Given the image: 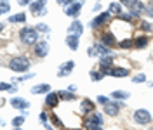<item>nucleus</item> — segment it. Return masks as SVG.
Returning a JSON list of instances; mask_svg holds the SVG:
<instances>
[{"label":"nucleus","instance_id":"nucleus-22","mask_svg":"<svg viewBox=\"0 0 153 130\" xmlns=\"http://www.w3.org/2000/svg\"><path fill=\"white\" fill-rule=\"evenodd\" d=\"M146 44H148V38H146V37H137V38H136V42H134V45L139 47V49L146 47Z\"/></svg>","mask_w":153,"mask_h":130},{"label":"nucleus","instance_id":"nucleus-18","mask_svg":"<svg viewBox=\"0 0 153 130\" xmlns=\"http://www.w3.org/2000/svg\"><path fill=\"white\" fill-rule=\"evenodd\" d=\"M94 49L97 50V54H101V56H110V49H108L105 44H96Z\"/></svg>","mask_w":153,"mask_h":130},{"label":"nucleus","instance_id":"nucleus-3","mask_svg":"<svg viewBox=\"0 0 153 130\" xmlns=\"http://www.w3.org/2000/svg\"><path fill=\"white\" fill-rule=\"evenodd\" d=\"M85 4V0H76L73 4H70L65 7V14L70 16V18H76L78 14H80V9H82V5Z\"/></svg>","mask_w":153,"mask_h":130},{"label":"nucleus","instance_id":"nucleus-9","mask_svg":"<svg viewBox=\"0 0 153 130\" xmlns=\"http://www.w3.org/2000/svg\"><path fill=\"white\" fill-rule=\"evenodd\" d=\"M110 16H111V12H110V10H106V12H103V14H99V16H97V18L91 23V24H92V28H99L105 21H108V19H110Z\"/></svg>","mask_w":153,"mask_h":130},{"label":"nucleus","instance_id":"nucleus-21","mask_svg":"<svg viewBox=\"0 0 153 130\" xmlns=\"http://www.w3.org/2000/svg\"><path fill=\"white\" fill-rule=\"evenodd\" d=\"M101 44H105V45H113V44H115L113 35H111V33H105L103 38H101Z\"/></svg>","mask_w":153,"mask_h":130},{"label":"nucleus","instance_id":"nucleus-16","mask_svg":"<svg viewBox=\"0 0 153 130\" xmlns=\"http://www.w3.org/2000/svg\"><path fill=\"white\" fill-rule=\"evenodd\" d=\"M111 75L117 76V78H124V76L129 75V69H127V68H113V69H111Z\"/></svg>","mask_w":153,"mask_h":130},{"label":"nucleus","instance_id":"nucleus-24","mask_svg":"<svg viewBox=\"0 0 153 130\" xmlns=\"http://www.w3.org/2000/svg\"><path fill=\"white\" fill-rule=\"evenodd\" d=\"M108 10L111 12V14H122L120 10H122V7H120V4H110V7H108Z\"/></svg>","mask_w":153,"mask_h":130},{"label":"nucleus","instance_id":"nucleus-6","mask_svg":"<svg viewBox=\"0 0 153 130\" xmlns=\"http://www.w3.org/2000/svg\"><path fill=\"white\" fill-rule=\"evenodd\" d=\"M101 125H103V116H101V114H97V113H94L91 118H87V120H85V127H87V129L94 130L96 127H101Z\"/></svg>","mask_w":153,"mask_h":130},{"label":"nucleus","instance_id":"nucleus-28","mask_svg":"<svg viewBox=\"0 0 153 130\" xmlns=\"http://www.w3.org/2000/svg\"><path fill=\"white\" fill-rule=\"evenodd\" d=\"M23 123H25V116H23V114H21V116H16V118L12 120V125H14L16 129H19V127H21Z\"/></svg>","mask_w":153,"mask_h":130},{"label":"nucleus","instance_id":"nucleus-19","mask_svg":"<svg viewBox=\"0 0 153 130\" xmlns=\"http://www.w3.org/2000/svg\"><path fill=\"white\" fill-rule=\"evenodd\" d=\"M144 9H146V7H144L141 2H136V4L132 5V12H131V14H132V16H139Z\"/></svg>","mask_w":153,"mask_h":130},{"label":"nucleus","instance_id":"nucleus-14","mask_svg":"<svg viewBox=\"0 0 153 130\" xmlns=\"http://www.w3.org/2000/svg\"><path fill=\"white\" fill-rule=\"evenodd\" d=\"M45 92H51V85L49 83H40V85H35V87L31 89V94H33V95L45 94Z\"/></svg>","mask_w":153,"mask_h":130},{"label":"nucleus","instance_id":"nucleus-1","mask_svg":"<svg viewBox=\"0 0 153 130\" xmlns=\"http://www.w3.org/2000/svg\"><path fill=\"white\" fill-rule=\"evenodd\" d=\"M9 68L12 71H16V73H25V71H28V68H30V61L26 57H14L9 63Z\"/></svg>","mask_w":153,"mask_h":130},{"label":"nucleus","instance_id":"nucleus-39","mask_svg":"<svg viewBox=\"0 0 153 130\" xmlns=\"http://www.w3.org/2000/svg\"><path fill=\"white\" fill-rule=\"evenodd\" d=\"M71 2H73V0H57V4H59V5H65V7H66V5H70Z\"/></svg>","mask_w":153,"mask_h":130},{"label":"nucleus","instance_id":"nucleus-43","mask_svg":"<svg viewBox=\"0 0 153 130\" xmlns=\"http://www.w3.org/2000/svg\"><path fill=\"white\" fill-rule=\"evenodd\" d=\"M16 130H21V129H16Z\"/></svg>","mask_w":153,"mask_h":130},{"label":"nucleus","instance_id":"nucleus-36","mask_svg":"<svg viewBox=\"0 0 153 130\" xmlns=\"http://www.w3.org/2000/svg\"><path fill=\"white\" fill-rule=\"evenodd\" d=\"M120 2H122L124 5H127V7H132V5L136 4V2H137V0H120Z\"/></svg>","mask_w":153,"mask_h":130},{"label":"nucleus","instance_id":"nucleus-26","mask_svg":"<svg viewBox=\"0 0 153 130\" xmlns=\"http://www.w3.org/2000/svg\"><path fill=\"white\" fill-rule=\"evenodd\" d=\"M0 89H2V90H9L10 94H14L16 90H18V89H16L14 85H9V83H5V82H2V85H0Z\"/></svg>","mask_w":153,"mask_h":130},{"label":"nucleus","instance_id":"nucleus-38","mask_svg":"<svg viewBox=\"0 0 153 130\" xmlns=\"http://www.w3.org/2000/svg\"><path fill=\"white\" fill-rule=\"evenodd\" d=\"M146 14L153 18V4H148V5H146Z\"/></svg>","mask_w":153,"mask_h":130},{"label":"nucleus","instance_id":"nucleus-31","mask_svg":"<svg viewBox=\"0 0 153 130\" xmlns=\"http://www.w3.org/2000/svg\"><path fill=\"white\" fill-rule=\"evenodd\" d=\"M0 12H2V14H7V12H9V2H7V0H2V5H0Z\"/></svg>","mask_w":153,"mask_h":130},{"label":"nucleus","instance_id":"nucleus-27","mask_svg":"<svg viewBox=\"0 0 153 130\" xmlns=\"http://www.w3.org/2000/svg\"><path fill=\"white\" fill-rule=\"evenodd\" d=\"M40 120H42V123H44V127H45L47 130H52V125H49V121H47V114H45L44 111L40 113Z\"/></svg>","mask_w":153,"mask_h":130},{"label":"nucleus","instance_id":"nucleus-11","mask_svg":"<svg viewBox=\"0 0 153 130\" xmlns=\"http://www.w3.org/2000/svg\"><path fill=\"white\" fill-rule=\"evenodd\" d=\"M78 37H80V35L68 33V37H66V45L70 47L71 50H76V49H78Z\"/></svg>","mask_w":153,"mask_h":130},{"label":"nucleus","instance_id":"nucleus-40","mask_svg":"<svg viewBox=\"0 0 153 130\" xmlns=\"http://www.w3.org/2000/svg\"><path fill=\"white\" fill-rule=\"evenodd\" d=\"M18 2H19V5H31L30 0H18Z\"/></svg>","mask_w":153,"mask_h":130},{"label":"nucleus","instance_id":"nucleus-23","mask_svg":"<svg viewBox=\"0 0 153 130\" xmlns=\"http://www.w3.org/2000/svg\"><path fill=\"white\" fill-rule=\"evenodd\" d=\"M82 108H84V111H92L94 109V102L89 101V99H84L82 101Z\"/></svg>","mask_w":153,"mask_h":130},{"label":"nucleus","instance_id":"nucleus-20","mask_svg":"<svg viewBox=\"0 0 153 130\" xmlns=\"http://www.w3.org/2000/svg\"><path fill=\"white\" fill-rule=\"evenodd\" d=\"M26 21V14H14V16H10L9 18V23H25Z\"/></svg>","mask_w":153,"mask_h":130},{"label":"nucleus","instance_id":"nucleus-10","mask_svg":"<svg viewBox=\"0 0 153 130\" xmlns=\"http://www.w3.org/2000/svg\"><path fill=\"white\" fill-rule=\"evenodd\" d=\"M68 33H73V35H82L84 33V26L80 21H73L70 26H68Z\"/></svg>","mask_w":153,"mask_h":130},{"label":"nucleus","instance_id":"nucleus-13","mask_svg":"<svg viewBox=\"0 0 153 130\" xmlns=\"http://www.w3.org/2000/svg\"><path fill=\"white\" fill-rule=\"evenodd\" d=\"M57 101H59V94L57 92H49L47 97H45V104H47L49 108H56Z\"/></svg>","mask_w":153,"mask_h":130},{"label":"nucleus","instance_id":"nucleus-41","mask_svg":"<svg viewBox=\"0 0 153 130\" xmlns=\"http://www.w3.org/2000/svg\"><path fill=\"white\" fill-rule=\"evenodd\" d=\"M101 9V4H99V2H97V4H96L94 5V12H97V10Z\"/></svg>","mask_w":153,"mask_h":130},{"label":"nucleus","instance_id":"nucleus-33","mask_svg":"<svg viewBox=\"0 0 153 130\" xmlns=\"http://www.w3.org/2000/svg\"><path fill=\"white\" fill-rule=\"evenodd\" d=\"M120 47H122V49H129V47H132V40H129V38L122 40V42H120Z\"/></svg>","mask_w":153,"mask_h":130},{"label":"nucleus","instance_id":"nucleus-2","mask_svg":"<svg viewBox=\"0 0 153 130\" xmlns=\"http://www.w3.org/2000/svg\"><path fill=\"white\" fill-rule=\"evenodd\" d=\"M19 35H21L23 44H26V45H33V44L38 42V31L33 28H23Z\"/></svg>","mask_w":153,"mask_h":130},{"label":"nucleus","instance_id":"nucleus-37","mask_svg":"<svg viewBox=\"0 0 153 130\" xmlns=\"http://www.w3.org/2000/svg\"><path fill=\"white\" fill-rule=\"evenodd\" d=\"M118 18L122 19V21H131V19H132V14H118Z\"/></svg>","mask_w":153,"mask_h":130},{"label":"nucleus","instance_id":"nucleus-34","mask_svg":"<svg viewBox=\"0 0 153 130\" xmlns=\"http://www.w3.org/2000/svg\"><path fill=\"white\" fill-rule=\"evenodd\" d=\"M141 28H143L144 31H152V24H150L148 21H141Z\"/></svg>","mask_w":153,"mask_h":130},{"label":"nucleus","instance_id":"nucleus-35","mask_svg":"<svg viewBox=\"0 0 153 130\" xmlns=\"http://www.w3.org/2000/svg\"><path fill=\"white\" fill-rule=\"evenodd\" d=\"M97 102H99V104H103V106H105V104H108V97H105V95H99V97H97Z\"/></svg>","mask_w":153,"mask_h":130},{"label":"nucleus","instance_id":"nucleus-8","mask_svg":"<svg viewBox=\"0 0 153 130\" xmlns=\"http://www.w3.org/2000/svg\"><path fill=\"white\" fill-rule=\"evenodd\" d=\"M10 106L16 108V109H26V108H30V102L21 99V97H12L10 99Z\"/></svg>","mask_w":153,"mask_h":130},{"label":"nucleus","instance_id":"nucleus-12","mask_svg":"<svg viewBox=\"0 0 153 130\" xmlns=\"http://www.w3.org/2000/svg\"><path fill=\"white\" fill-rule=\"evenodd\" d=\"M120 111V106L118 104H115V102H108L105 104V113L106 114H110V116H117Z\"/></svg>","mask_w":153,"mask_h":130},{"label":"nucleus","instance_id":"nucleus-42","mask_svg":"<svg viewBox=\"0 0 153 130\" xmlns=\"http://www.w3.org/2000/svg\"><path fill=\"white\" fill-rule=\"evenodd\" d=\"M94 130H101V127H96V129Z\"/></svg>","mask_w":153,"mask_h":130},{"label":"nucleus","instance_id":"nucleus-7","mask_svg":"<svg viewBox=\"0 0 153 130\" xmlns=\"http://www.w3.org/2000/svg\"><path fill=\"white\" fill-rule=\"evenodd\" d=\"M73 68H75V63H73V61H66V63H63V64L59 66L57 75H59V76H68V75L73 71Z\"/></svg>","mask_w":153,"mask_h":130},{"label":"nucleus","instance_id":"nucleus-29","mask_svg":"<svg viewBox=\"0 0 153 130\" xmlns=\"http://www.w3.org/2000/svg\"><path fill=\"white\" fill-rule=\"evenodd\" d=\"M103 76H105V75L101 73V71H91V78H92L94 82H99Z\"/></svg>","mask_w":153,"mask_h":130},{"label":"nucleus","instance_id":"nucleus-25","mask_svg":"<svg viewBox=\"0 0 153 130\" xmlns=\"http://www.w3.org/2000/svg\"><path fill=\"white\" fill-rule=\"evenodd\" d=\"M57 94H59V97H61V99H70V101L75 97V95L71 94V90H61V92H57Z\"/></svg>","mask_w":153,"mask_h":130},{"label":"nucleus","instance_id":"nucleus-17","mask_svg":"<svg viewBox=\"0 0 153 130\" xmlns=\"http://www.w3.org/2000/svg\"><path fill=\"white\" fill-rule=\"evenodd\" d=\"M129 95L131 94L127 92V90H115V92H111L113 99H129Z\"/></svg>","mask_w":153,"mask_h":130},{"label":"nucleus","instance_id":"nucleus-15","mask_svg":"<svg viewBox=\"0 0 153 130\" xmlns=\"http://www.w3.org/2000/svg\"><path fill=\"white\" fill-rule=\"evenodd\" d=\"M45 4H47V0H37V2H33L30 5V10H33V14H38L40 10H44Z\"/></svg>","mask_w":153,"mask_h":130},{"label":"nucleus","instance_id":"nucleus-4","mask_svg":"<svg viewBox=\"0 0 153 130\" xmlns=\"http://www.w3.org/2000/svg\"><path fill=\"white\" fill-rule=\"evenodd\" d=\"M134 120L139 125H146V123L152 121V114H150L148 109H136L134 111Z\"/></svg>","mask_w":153,"mask_h":130},{"label":"nucleus","instance_id":"nucleus-32","mask_svg":"<svg viewBox=\"0 0 153 130\" xmlns=\"http://www.w3.org/2000/svg\"><path fill=\"white\" fill-rule=\"evenodd\" d=\"M35 30H37V31H42V33H49V31H51V30H49V26H47V24H44V23H40Z\"/></svg>","mask_w":153,"mask_h":130},{"label":"nucleus","instance_id":"nucleus-30","mask_svg":"<svg viewBox=\"0 0 153 130\" xmlns=\"http://www.w3.org/2000/svg\"><path fill=\"white\" fill-rule=\"evenodd\" d=\"M132 82H134V83H144V82H146V76H144L143 73H139V75H136V76H134Z\"/></svg>","mask_w":153,"mask_h":130},{"label":"nucleus","instance_id":"nucleus-5","mask_svg":"<svg viewBox=\"0 0 153 130\" xmlns=\"http://www.w3.org/2000/svg\"><path fill=\"white\" fill-rule=\"evenodd\" d=\"M35 54L38 57H45L49 54V42L47 40H40L35 44Z\"/></svg>","mask_w":153,"mask_h":130}]
</instances>
